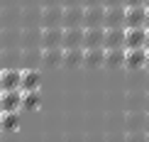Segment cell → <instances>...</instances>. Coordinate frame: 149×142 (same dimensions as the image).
Returning <instances> with one entry per match:
<instances>
[{
    "mask_svg": "<svg viewBox=\"0 0 149 142\" xmlns=\"http://www.w3.org/2000/svg\"><path fill=\"white\" fill-rule=\"evenodd\" d=\"M22 0H0V5H20Z\"/></svg>",
    "mask_w": 149,
    "mask_h": 142,
    "instance_id": "34",
    "label": "cell"
},
{
    "mask_svg": "<svg viewBox=\"0 0 149 142\" xmlns=\"http://www.w3.org/2000/svg\"><path fill=\"white\" fill-rule=\"evenodd\" d=\"M15 130H20V113H8V110H3L0 132H15Z\"/></svg>",
    "mask_w": 149,
    "mask_h": 142,
    "instance_id": "27",
    "label": "cell"
},
{
    "mask_svg": "<svg viewBox=\"0 0 149 142\" xmlns=\"http://www.w3.org/2000/svg\"><path fill=\"white\" fill-rule=\"evenodd\" d=\"M147 49H149V27H147Z\"/></svg>",
    "mask_w": 149,
    "mask_h": 142,
    "instance_id": "37",
    "label": "cell"
},
{
    "mask_svg": "<svg viewBox=\"0 0 149 142\" xmlns=\"http://www.w3.org/2000/svg\"><path fill=\"white\" fill-rule=\"evenodd\" d=\"M44 49V66L47 69H59L64 66V47H42Z\"/></svg>",
    "mask_w": 149,
    "mask_h": 142,
    "instance_id": "19",
    "label": "cell"
},
{
    "mask_svg": "<svg viewBox=\"0 0 149 142\" xmlns=\"http://www.w3.org/2000/svg\"><path fill=\"white\" fill-rule=\"evenodd\" d=\"M42 47H64V27H42Z\"/></svg>",
    "mask_w": 149,
    "mask_h": 142,
    "instance_id": "17",
    "label": "cell"
},
{
    "mask_svg": "<svg viewBox=\"0 0 149 142\" xmlns=\"http://www.w3.org/2000/svg\"><path fill=\"white\" fill-rule=\"evenodd\" d=\"M147 27H149V8H147Z\"/></svg>",
    "mask_w": 149,
    "mask_h": 142,
    "instance_id": "40",
    "label": "cell"
},
{
    "mask_svg": "<svg viewBox=\"0 0 149 142\" xmlns=\"http://www.w3.org/2000/svg\"><path fill=\"white\" fill-rule=\"evenodd\" d=\"M125 140H127V142H142V140H147V130H137V132H125Z\"/></svg>",
    "mask_w": 149,
    "mask_h": 142,
    "instance_id": "29",
    "label": "cell"
},
{
    "mask_svg": "<svg viewBox=\"0 0 149 142\" xmlns=\"http://www.w3.org/2000/svg\"><path fill=\"white\" fill-rule=\"evenodd\" d=\"M125 59H127V47L105 49V69H110V71L125 69Z\"/></svg>",
    "mask_w": 149,
    "mask_h": 142,
    "instance_id": "8",
    "label": "cell"
},
{
    "mask_svg": "<svg viewBox=\"0 0 149 142\" xmlns=\"http://www.w3.org/2000/svg\"><path fill=\"white\" fill-rule=\"evenodd\" d=\"M83 66H86V69H100V66H105V47H91V49H86Z\"/></svg>",
    "mask_w": 149,
    "mask_h": 142,
    "instance_id": "20",
    "label": "cell"
},
{
    "mask_svg": "<svg viewBox=\"0 0 149 142\" xmlns=\"http://www.w3.org/2000/svg\"><path fill=\"white\" fill-rule=\"evenodd\" d=\"M147 8H149V0H147Z\"/></svg>",
    "mask_w": 149,
    "mask_h": 142,
    "instance_id": "43",
    "label": "cell"
},
{
    "mask_svg": "<svg viewBox=\"0 0 149 142\" xmlns=\"http://www.w3.org/2000/svg\"><path fill=\"white\" fill-rule=\"evenodd\" d=\"M113 5H125V0H105V8H113Z\"/></svg>",
    "mask_w": 149,
    "mask_h": 142,
    "instance_id": "30",
    "label": "cell"
},
{
    "mask_svg": "<svg viewBox=\"0 0 149 142\" xmlns=\"http://www.w3.org/2000/svg\"><path fill=\"white\" fill-rule=\"evenodd\" d=\"M125 130L127 132L147 130V110L144 108H132L125 113Z\"/></svg>",
    "mask_w": 149,
    "mask_h": 142,
    "instance_id": "3",
    "label": "cell"
},
{
    "mask_svg": "<svg viewBox=\"0 0 149 142\" xmlns=\"http://www.w3.org/2000/svg\"><path fill=\"white\" fill-rule=\"evenodd\" d=\"M22 47V27H0V49Z\"/></svg>",
    "mask_w": 149,
    "mask_h": 142,
    "instance_id": "10",
    "label": "cell"
},
{
    "mask_svg": "<svg viewBox=\"0 0 149 142\" xmlns=\"http://www.w3.org/2000/svg\"><path fill=\"white\" fill-rule=\"evenodd\" d=\"M147 110H149V91H147Z\"/></svg>",
    "mask_w": 149,
    "mask_h": 142,
    "instance_id": "39",
    "label": "cell"
},
{
    "mask_svg": "<svg viewBox=\"0 0 149 142\" xmlns=\"http://www.w3.org/2000/svg\"><path fill=\"white\" fill-rule=\"evenodd\" d=\"M86 47V27H64V49Z\"/></svg>",
    "mask_w": 149,
    "mask_h": 142,
    "instance_id": "12",
    "label": "cell"
},
{
    "mask_svg": "<svg viewBox=\"0 0 149 142\" xmlns=\"http://www.w3.org/2000/svg\"><path fill=\"white\" fill-rule=\"evenodd\" d=\"M0 71H3V69H0Z\"/></svg>",
    "mask_w": 149,
    "mask_h": 142,
    "instance_id": "44",
    "label": "cell"
},
{
    "mask_svg": "<svg viewBox=\"0 0 149 142\" xmlns=\"http://www.w3.org/2000/svg\"><path fill=\"white\" fill-rule=\"evenodd\" d=\"M125 5L130 8V5H147V0H125Z\"/></svg>",
    "mask_w": 149,
    "mask_h": 142,
    "instance_id": "31",
    "label": "cell"
},
{
    "mask_svg": "<svg viewBox=\"0 0 149 142\" xmlns=\"http://www.w3.org/2000/svg\"><path fill=\"white\" fill-rule=\"evenodd\" d=\"M125 69H127V71L147 69V47H130V49H127Z\"/></svg>",
    "mask_w": 149,
    "mask_h": 142,
    "instance_id": "2",
    "label": "cell"
},
{
    "mask_svg": "<svg viewBox=\"0 0 149 142\" xmlns=\"http://www.w3.org/2000/svg\"><path fill=\"white\" fill-rule=\"evenodd\" d=\"M22 88V69H3L0 71V91Z\"/></svg>",
    "mask_w": 149,
    "mask_h": 142,
    "instance_id": "6",
    "label": "cell"
},
{
    "mask_svg": "<svg viewBox=\"0 0 149 142\" xmlns=\"http://www.w3.org/2000/svg\"><path fill=\"white\" fill-rule=\"evenodd\" d=\"M86 61V47H73L64 52V66L66 69H78Z\"/></svg>",
    "mask_w": 149,
    "mask_h": 142,
    "instance_id": "21",
    "label": "cell"
},
{
    "mask_svg": "<svg viewBox=\"0 0 149 142\" xmlns=\"http://www.w3.org/2000/svg\"><path fill=\"white\" fill-rule=\"evenodd\" d=\"M0 69H22V47L0 49Z\"/></svg>",
    "mask_w": 149,
    "mask_h": 142,
    "instance_id": "7",
    "label": "cell"
},
{
    "mask_svg": "<svg viewBox=\"0 0 149 142\" xmlns=\"http://www.w3.org/2000/svg\"><path fill=\"white\" fill-rule=\"evenodd\" d=\"M147 69H149V49H147Z\"/></svg>",
    "mask_w": 149,
    "mask_h": 142,
    "instance_id": "38",
    "label": "cell"
},
{
    "mask_svg": "<svg viewBox=\"0 0 149 142\" xmlns=\"http://www.w3.org/2000/svg\"><path fill=\"white\" fill-rule=\"evenodd\" d=\"M0 27H22L20 5H0Z\"/></svg>",
    "mask_w": 149,
    "mask_h": 142,
    "instance_id": "1",
    "label": "cell"
},
{
    "mask_svg": "<svg viewBox=\"0 0 149 142\" xmlns=\"http://www.w3.org/2000/svg\"><path fill=\"white\" fill-rule=\"evenodd\" d=\"M42 0H22V5H39Z\"/></svg>",
    "mask_w": 149,
    "mask_h": 142,
    "instance_id": "36",
    "label": "cell"
},
{
    "mask_svg": "<svg viewBox=\"0 0 149 142\" xmlns=\"http://www.w3.org/2000/svg\"><path fill=\"white\" fill-rule=\"evenodd\" d=\"M86 27H105V5H86Z\"/></svg>",
    "mask_w": 149,
    "mask_h": 142,
    "instance_id": "14",
    "label": "cell"
},
{
    "mask_svg": "<svg viewBox=\"0 0 149 142\" xmlns=\"http://www.w3.org/2000/svg\"><path fill=\"white\" fill-rule=\"evenodd\" d=\"M42 47V29L39 27H22V49Z\"/></svg>",
    "mask_w": 149,
    "mask_h": 142,
    "instance_id": "24",
    "label": "cell"
},
{
    "mask_svg": "<svg viewBox=\"0 0 149 142\" xmlns=\"http://www.w3.org/2000/svg\"><path fill=\"white\" fill-rule=\"evenodd\" d=\"M125 12H127V5L105 8V27H125Z\"/></svg>",
    "mask_w": 149,
    "mask_h": 142,
    "instance_id": "15",
    "label": "cell"
},
{
    "mask_svg": "<svg viewBox=\"0 0 149 142\" xmlns=\"http://www.w3.org/2000/svg\"><path fill=\"white\" fill-rule=\"evenodd\" d=\"M39 106H42L39 91H24V96H22V110H39Z\"/></svg>",
    "mask_w": 149,
    "mask_h": 142,
    "instance_id": "28",
    "label": "cell"
},
{
    "mask_svg": "<svg viewBox=\"0 0 149 142\" xmlns=\"http://www.w3.org/2000/svg\"><path fill=\"white\" fill-rule=\"evenodd\" d=\"M0 125H3V110H0Z\"/></svg>",
    "mask_w": 149,
    "mask_h": 142,
    "instance_id": "41",
    "label": "cell"
},
{
    "mask_svg": "<svg viewBox=\"0 0 149 142\" xmlns=\"http://www.w3.org/2000/svg\"><path fill=\"white\" fill-rule=\"evenodd\" d=\"M0 54H3V52H0Z\"/></svg>",
    "mask_w": 149,
    "mask_h": 142,
    "instance_id": "45",
    "label": "cell"
},
{
    "mask_svg": "<svg viewBox=\"0 0 149 142\" xmlns=\"http://www.w3.org/2000/svg\"><path fill=\"white\" fill-rule=\"evenodd\" d=\"M0 103H3V91H0Z\"/></svg>",
    "mask_w": 149,
    "mask_h": 142,
    "instance_id": "42",
    "label": "cell"
},
{
    "mask_svg": "<svg viewBox=\"0 0 149 142\" xmlns=\"http://www.w3.org/2000/svg\"><path fill=\"white\" fill-rule=\"evenodd\" d=\"M64 5L69 8V5H86V3H83V0H64Z\"/></svg>",
    "mask_w": 149,
    "mask_h": 142,
    "instance_id": "33",
    "label": "cell"
},
{
    "mask_svg": "<svg viewBox=\"0 0 149 142\" xmlns=\"http://www.w3.org/2000/svg\"><path fill=\"white\" fill-rule=\"evenodd\" d=\"M42 5H64V0H42Z\"/></svg>",
    "mask_w": 149,
    "mask_h": 142,
    "instance_id": "32",
    "label": "cell"
},
{
    "mask_svg": "<svg viewBox=\"0 0 149 142\" xmlns=\"http://www.w3.org/2000/svg\"><path fill=\"white\" fill-rule=\"evenodd\" d=\"M86 5H64V27H86Z\"/></svg>",
    "mask_w": 149,
    "mask_h": 142,
    "instance_id": "4",
    "label": "cell"
},
{
    "mask_svg": "<svg viewBox=\"0 0 149 142\" xmlns=\"http://www.w3.org/2000/svg\"><path fill=\"white\" fill-rule=\"evenodd\" d=\"M39 88H42L39 69H22V91H39Z\"/></svg>",
    "mask_w": 149,
    "mask_h": 142,
    "instance_id": "23",
    "label": "cell"
},
{
    "mask_svg": "<svg viewBox=\"0 0 149 142\" xmlns=\"http://www.w3.org/2000/svg\"><path fill=\"white\" fill-rule=\"evenodd\" d=\"M125 27H147V5H130L125 12Z\"/></svg>",
    "mask_w": 149,
    "mask_h": 142,
    "instance_id": "9",
    "label": "cell"
},
{
    "mask_svg": "<svg viewBox=\"0 0 149 142\" xmlns=\"http://www.w3.org/2000/svg\"><path fill=\"white\" fill-rule=\"evenodd\" d=\"M42 27H64V5H44Z\"/></svg>",
    "mask_w": 149,
    "mask_h": 142,
    "instance_id": "5",
    "label": "cell"
},
{
    "mask_svg": "<svg viewBox=\"0 0 149 142\" xmlns=\"http://www.w3.org/2000/svg\"><path fill=\"white\" fill-rule=\"evenodd\" d=\"M125 34L127 27H105V49L125 47Z\"/></svg>",
    "mask_w": 149,
    "mask_h": 142,
    "instance_id": "18",
    "label": "cell"
},
{
    "mask_svg": "<svg viewBox=\"0 0 149 142\" xmlns=\"http://www.w3.org/2000/svg\"><path fill=\"white\" fill-rule=\"evenodd\" d=\"M22 96L24 91H3V103H0V110H8V113H20L22 110Z\"/></svg>",
    "mask_w": 149,
    "mask_h": 142,
    "instance_id": "11",
    "label": "cell"
},
{
    "mask_svg": "<svg viewBox=\"0 0 149 142\" xmlns=\"http://www.w3.org/2000/svg\"><path fill=\"white\" fill-rule=\"evenodd\" d=\"M44 8L39 5H22V27H39Z\"/></svg>",
    "mask_w": 149,
    "mask_h": 142,
    "instance_id": "16",
    "label": "cell"
},
{
    "mask_svg": "<svg viewBox=\"0 0 149 142\" xmlns=\"http://www.w3.org/2000/svg\"><path fill=\"white\" fill-rule=\"evenodd\" d=\"M125 47H147V27H127Z\"/></svg>",
    "mask_w": 149,
    "mask_h": 142,
    "instance_id": "22",
    "label": "cell"
},
{
    "mask_svg": "<svg viewBox=\"0 0 149 142\" xmlns=\"http://www.w3.org/2000/svg\"><path fill=\"white\" fill-rule=\"evenodd\" d=\"M105 47V27H86V49Z\"/></svg>",
    "mask_w": 149,
    "mask_h": 142,
    "instance_id": "25",
    "label": "cell"
},
{
    "mask_svg": "<svg viewBox=\"0 0 149 142\" xmlns=\"http://www.w3.org/2000/svg\"><path fill=\"white\" fill-rule=\"evenodd\" d=\"M127 110L132 108H147V91H127L125 93Z\"/></svg>",
    "mask_w": 149,
    "mask_h": 142,
    "instance_id": "26",
    "label": "cell"
},
{
    "mask_svg": "<svg viewBox=\"0 0 149 142\" xmlns=\"http://www.w3.org/2000/svg\"><path fill=\"white\" fill-rule=\"evenodd\" d=\"M86 5H105V0H83Z\"/></svg>",
    "mask_w": 149,
    "mask_h": 142,
    "instance_id": "35",
    "label": "cell"
},
{
    "mask_svg": "<svg viewBox=\"0 0 149 142\" xmlns=\"http://www.w3.org/2000/svg\"><path fill=\"white\" fill-rule=\"evenodd\" d=\"M42 66H44V49H22V69H42Z\"/></svg>",
    "mask_w": 149,
    "mask_h": 142,
    "instance_id": "13",
    "label": "cell"
}]
</instances>
